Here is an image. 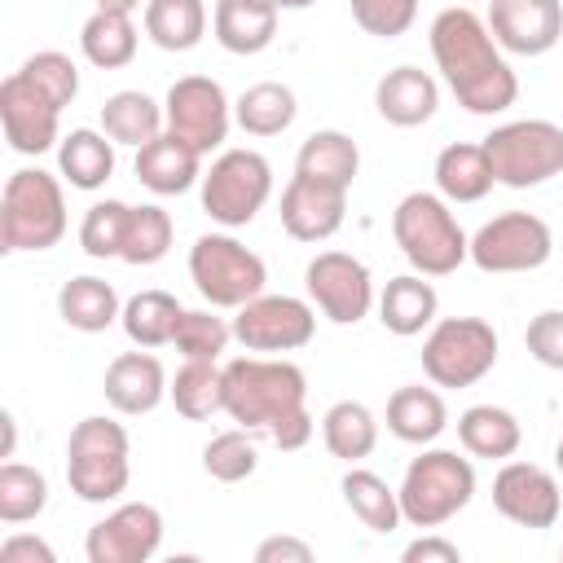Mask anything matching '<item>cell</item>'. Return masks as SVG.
Wrapping results in <instances>:
<instances>
[{
	"instance_id": "6da1fadb",
	"label": "cell",
	"mask_w": 563,
	"mask_h": 563,
	"mask_svg": "<svg viewBox=\"0 0 563 563\" xmlns=\"http://www.w3.org/2000/svg\"><path fill=\"white\" fill-rule=\"evenodd\" d=\"M431 57L457 97L462 110L471 114H501L519 97V79L493 40L488 22L471 9H440L431 22Z\"/></svg>"
},
{
	"instance_id": "7a4b0ae2",
	"label": "cell",
	"mask_w": 563,
	"mask_h": 563,
	"mask_svg": "<svg viewBox=\"0 0 563 563\" xmlns=\"http://www.w3.org/2000/svg\"><path fill=\"white\" fill-rule=\"evenodd\" d=\"M308 409V378L295 361L233 356L224 361V413L246 431H277Z\"/></svg>"
},
{
	"instance_id": "3957f363",
	"label": "cell",
	"mask_w": 563,
	"mask_h": 563,
	"mask_svg": "<svg viewBox=\"0 0 563 563\" xmlns=\"http://www.w3.org/2000/svg\"><path fill=\"white\" fill-rule=\"evenodd\" d=\"M391 238L400 255L422 277H449L471 260V238L462 233L457 216L449 211V198L413 189L391 211Z\"/></svg>"
},
{
	"instance_id": "277c9868",
	"label": "cell",
	"mask_w": 563,
	"mask_h": 563,
	"mask_svg": "<svg viewBox=\"0 0 563 563\" xmlns=\"http://www.w3.org/2000/svg\"><path fill=\"white\" fill-rule=\"evenodd\" d=\"M132 479V440L114 418H79L66 440V484L79 501L106 506L128 493Z\"/></svg>"
},
{
	"instance_id": "5b68a950",
	"label": "cell",
	"mask_w": 563,
	"mask_h": 563,
	"mask_svg": "<svg viewBox=\"0 0 563 563\" xmlns=\"http://www.w3.org/2000/svg\"><path fill=\"white\" fill-rule=\"evenodd\" d=\"M66 233V194L62 180L44 167H22L4 180L0 194V246L18 251H48Z\"/></svg>"
},
{
	"instance_id": "8992f818",
	"label": "cell",
	"mask_w": 563,
	"mask_h": 563,
	"mask_svg": "<svg viewBox=\"0 0 563 563\" xmlns=\"http://www.w3.org/2000/svg\"><path fill=\"white\" fill-rule=\"evenodd\" d=\"M400 519L409 528H440L475 497V466L453 449H427L405 466L400 479Z\"/></svg>"
},
{
	"instance_id": "52a82bcc",
	"label": "cell",
	"mask_w": 563,
	"mask_h": 563,
	"mask_svg": "<svg viewBox=\"0 0 563 563\" xmlns=\"http://www.w3.org/2000/svg\"><path fill=\"white\" fill-rule=\"evenodd\" d=\"M479 145L493 163L497 185H510V189H537L563 172V128L550 119L501 123Z\"/></svg>"
},
{
	"instance_id": "ba28073f",
	"label": "cell",
	"mask_w": 563,
	"mask_h": 563,
	"mask_svg": "<svg viewBox=\"0 0 563 563\" xmlns=\"http://www.w3.org/2000/svg\"><path fill=\"white\" fill-rule=\"evenodd\" d=\"M189 277H194L198 295L211 308H242L246 299L264 295L268 268L238 238H229V233H202L189 246Z\"/></svg>"
},
{
	"instance_id": "9c48e42d",
	"label": "cell",
	"mask_w": 563,
	"mask_h": 563,
	"mask_svg": "<svg viewBox=\"0 0 563 563\" xmlns=\"http://www.w3.org/2000/svg\"><path fill=\"white\" fill-rule=\"evenodd\" d=\"M273 194V167L260 150H224L202 172V211L224 224L242 229L251 224Z\"/></svg>"
},
{
	"instance_id": "30bf717a",
	"label": "cell",
	"mask_w": 563,
	"mask_h": 563,
	"mask_svg": "<svg viewBox=\"0 0 563 563\" xmlns=\"http://www.w3.org/2000/svg\"><path fill=\"white\" fill-rule=\"evenodd\" d=\"M497 365V330L484 317H444L422 339V369L435 387H471Z\"/></svg>"
},
{
	"instance_id": "8fae6325",
	"label": "cell",
	"mask_w": 563,
	"mask_h": 563,
	"mask_svg": "<svg viewBox=\"0 0 563 563\" xmlns=\"http://www.w3.org/2000/svg\"><path fill=\"white\" fill-rule=\"evenodd\" d=\"M554 255V233L532 211H501L471 238V264L479 273H532Z\"/></svg>"
},
{
	"instance_id": "7c38bea8",
	"label": "cell",
	"mask_w": 563,
	"mask_h": 563,
	"mask_svg": "<svg viewBox=\"0 0 563 563\" xmlns=\"http://www.w3.org/2000/svg\"><path fill=\"white\" fill-rule=\"evenodd\" d=\"M163 119H167V132L189 141L198 154H211L224 145L229 136V123H233V106L224 97V88L211 79V75H185L167 88V101H163Z\"/></svg>"
},
{
	"instance_id": "4fadbf2b",
	"label": "cell",
	"mask_w": 563,
	"mask_h": 563,
	"mask_svg": "<svg viewBox=\"0 0 563 563\" xmlns=\"http://www.w3.org/2000/svg\"><path fill=\"white\" fill-rule=\"evenodd\" d=\"M317 334V308L295 295H255L233 317V339L246 352H295Z\"/></svg>"
},
{
	"instance_id": "5bb4252c",
	"label": "cell",
	"mask_w": 563,
	"mask_h": 563,
	"mask_svg": "<svg viewBox=\"0 0 563 563\" xmlns=\"http://www.w3.org/2000/svg\"><path fill=\"white\" fill-rule=\"evenodd\" d=\"M303 286H308L312 308H321V317L334 325H356L374 308V277L347 251L312 255L303 268Z\"/></svg>"
},
{
	"instance_id": "9a60e30c",
	"label": "cell",
	"mask_w": 563,
	"mask_h": 563,
	"mask_svg": "<svg viewBox=\"0 0 563 563\" xmlns=\"http://www.w3.org/2000/svg\"><path fill=\"white\" fill-rule=\"evenodd\" d=\"M163 545V515L150 501H123L101 523L88 528L84 554L88 563H145Z\"/></svg>"
},
{
	"instance_id": "2e32d148",
	"label": "cell",
	"mask_w": 563,
	"mask_h": 563,
	"mask_svg": "<svg viewBox=\"0 0 563 563\" xmlns=\"http://www.w3.org/2000/svg\"><path fill=\"white\" fill-rule=\"evenodd\" d=\"M493 506L519 528H554L563 510L559 479L537 462H506L493 475Z\"/></svg>"
},
{
	"instance_id": "e0dca14e",
	"label": "cell",
	"mask_w": 563,
	"mask_h": 563,
	"mask_svg": "<svg viewBox=\"0 0 563 563\" xmlns=\"http://www.w3.org/2000/svg\"><path fill=\"white\" fill-rule=\"evenodd\" d=\"M57 119H62V106L53 97H44L22 70H13L0 84V123H4L9 150H18V154L53 150L62 141L57 136Z\"/></svg>"
},
{
	"instance_id": "ac0fdd59",
	"label": "cell",
	"mask_w": 563,
	"mask_h": 563,
	"mask_svg": "<svg viewBox=\"0 0 563 563\" xmlns=\"http://www.w3.org/2000/svg\"><path fill=\"white\" fill-rule=\"evenodd\" d=\"M484 22L501 53L541 57L563 35V0H488Z\"/></svg>"
},
{
	"instance_id": "d6986e66",
	"label": "cell",
	"mask_w": 563,
	"mask_h": 563,
	"mask_svg": "<svg viewBox=\"0 0 563 563\" xmlns=\"http://www.w3.org/2000/svg\"><path fill=\"white\" fill-rule=\"evenodd\" d=\"M282 229L295 242H325L343 229L347 216V189L339 185H321L308 176H290V185L282 189Z\"/></svg>"
},
{
	"instance_id": "ffe728a7",
	"label": "cell",
	"mask_w": 563,
	"mask_h": 563,
	"mask_svg": "<svg viewBox=\"0 0 563 563\" xmlns=\"http://www.w3.org/2000/svg\"><path fill=\"white\" fill-rule=\"evenodd\" d=\"M167 369L154 352H123L106 365V378H101V391L110 400V409L136 418V413H150L163 405L167 396Z\"/></svg>"
},
{
	"instance_id": "44dd1931",
	"label": "cell",
	"mask_w": 563,
	"mask_h": 563,
	"mask_svg": "<svg viewBox=\"0 0 563 563\" xmlns=\"http://www.w3.org/2000/svg\"><path fill=\"white\" fill-rule=\"evenodd\" d=\"M136 180L158 198L185 194L202 180V154L189 141H180L172 132H158L150 145L136 150Z\"/></svg>"
},
{
	"instance_id": "7402d4cb",
	"label": "cell",
	"mask_w": 563,
	"mask_h": 563,
	"mask_svg": "<svg viewBox=\"0 0 563 563\" xmlns=\"http://www.w3.org/2000/svg\"><path fill=\"white\" fill-rule=\"evenodd\" d=\"M374 106H378V114H383L391 128H422V123L435 114V106H440V88H435V79H431L427 70H418V66H396V70H387V75L378 79Z\"/></svg>"
},
{
	"instance_id": "603a6c76",
	"label": "cell",
	"mask_w": 563,
	"mask_h": 563,
	"mask_svg": "<svg viewBox=\"0 0 563 563\" xmlns=\"http://www.w3.org/2000/svg\"><path fill=\"white\" fill-rule=\"evenodd\" d=\"M435 308H440V295L431 282H422V273H400L378 295V321L400 339H413L427 325H435Z\"/></svg>"
},
{
	"instance_id": "cb8c5ba5",
	"label": "cell",
	"mask_w": 563,
	"mask_h": 563,
	"mask_svg": "<svg viewBox=\"0 0 563 563\" xmlns=\"http://www.w3.org/2000/svg\"><path fill=\"white\" fill-rule=\"evenodd\" d=\"M449 427V405L435 387H422V383H409V387H396L391 400H387V431L405 444H431L440 431Z\"/></svg>"
},
{
	"instance_id": "d4e9b609",
	"label": "cell",
	"mask_w": 563,
	"mask_h": 563,
	"mask_svg": "<svg viewBox=\"0 0 563 563\" xmlns=\"http://www.w3.org/2000/svg\"><path fill=\"white\" fill-rule=\"evenodd\" d=\"M356 167H361V150L339 128L312 132L295 154V176H308V180H321V185H339V189H352Z\"/></svg>"
},
{
	"instance_id": "484cf974",
	"label": "cell",
	"mask_w": 563,
	"mask_h": 563,
	"mask_svg": "<svg viewBox=\"0 0 563 563\" xmlns=\"http://www.w3.org/2000/svg\"><path fill=\"white\" fill-rule=\"evenodd\" d=\"M457 440L471 457H488V462H506L519 453L523 444V427L510 409L501 405H471L457 418Z\"/></svg>"
},
{
	"instance_id": "4316f807",
	"label": "cell",
	"mask_w": 563,
	"mask_h": 563,
	"mask_svg": "<svg viewBox=\"0 0 563 563\" xmlns=\"http://www.w3.org/2000/svg\"><path fill=\"white\" fill-rule=\"evenodd\" d=\"M211 26H216V40L220 48L229 53H264L277 35V9L273 4H260V0H220L216 13H211Z\"/></svg>"
},
{
	"instance_id": "83f0119b",
	"label": "cell",
	"mask_w": 563,
	"mask_h": 563,
	"mask_svg": "<svg viewBox=\"0 0 563 563\" xmlns=\"http://www.w3.org/2000/svg\"><path fill=\"white\" fill-rule=\"evenodd\" d=\"M493 185H497V176H493V163H488L484 145L457 141V145H444L435 154V189H440V198H449V202H479Z\"/></svg>"
},
{
	"instance_id": "f1b7e54d",
	"label": "cell",
	"mask_w": 563,
	"mask_h": 563,
	"mask_svg": "<svg viewBox=\"0 0 563 563\" xmlns=\"http://www.w3.org/2000/svg\"><path fill=\"white\" fill-rule=\"evenodd\" d=\"M101 132L114 141V145H150L158 132H167V119H163V106L136 88H123L114 97H106L101 106Z\"/></svg>"
},
{
	"instance_id": "f546056e",
	"label": "cell",
	"mask_w": 563,
	"mask_h": 563,
	"mask_svg": "<svg viewBox=\"0 0 563 563\" xmlns=\"http://www.w3.org/2000/svg\"><path fill=\"white\" fill-rule=\"evenodd\" d=\"M57 167L75 189H101L114 176V141L92 128H75L57 141Z\"/></svg>"
},
{
	"instance_id": "4dcf8cb0",
	"label": "cell",
	"mask_w": 563,
	"mask_h": 563,
	"mask_svg": "<svg viewBox=\"0 0 563 563\" xmlns=\"http://www.w3.org/2000/svg\"><path fill=\"white\" fill-rule=\"evenodd\" d=\"M57 312L70 330H84V334H97L106 325H114L123 317V303H119V290L101 277H70L62 290H57Z\"/></svg>"
},
{
	"instance_id": "1f68e13d",
	"label": "cell",
	"mask_w": 563,
	"mask_h": 563,
	"mask_svg": "<svg viewBox=\"0 0 563 563\" xmlns=\"http://www.w3.org/2000/svg\"><path fill=\"white\" fill-rule=\"evenodd\" d=\"M321 440H325L330 457L356 466V462H365V457L374 453V444H378V418H374L361 400H334V405L325 409V418H321Z\"/></svg>"
},
{
	"instance_id": "d6a6232c",
	"label": "cell",
	"mask_w": 563,
	"mask_h": 563,
	"mask_svg": "<svg viewBox=\"0 0 563 563\" xmlns=\"http://www.w3.org/2000/svg\"><path fill=\"white\" fill-rule=\"evenodd\" d=\"M145 35L163 53H189L207 35L202 0H145Z\"/></svg>"
},
{
	"instance_id": "836d02e7",
	"label": "cell",
	"mask_w": 563,
	"mask_h": 563,
	"mask_svg": "<svg viewBox=\"0 0 563 563\" xmlns=\"http://www.w3.org/2000/svg\"><path fill=\"white\" fill-rule=\"evenodd\" d=\"M339 488H343L347 510H352L369 532H396V528L405 523V519H400V493H396L383 475H374V471H365V466H352Z\"/></svg>"
},
{
	"instance_id": "e575fe53",
	"label": "cell",
	"mask_w": 563,
	"mask_h": 563,
	"mask_svg": "<svg viewBox=\"0 0 563 563\" xmlns=\"http://www.w3.org/2000/svg\"><path fill=\"white\" fill-rule=\"evenodd\" d=\"M295 114H299V101H295V92H290L286 84H277V79L251 84V88L233 101V119H238V128L251 132V136H277V132H286V128L295 123Z\"/></svg>"
},
{
	"instance_id": "d590c367",
	"label": "cell",
	"mask_w": 563,
	"mask_h": 563,
	"mask_svg": "<svg viewBox=\"0 0 563 563\" xmlns=\"http://www.w3.org/2000/svg\"><path fill=\"white\" fill-rule=\"evenodd\" d=\"M79 48L92 66L101 70H119L136 57V26L132 13H114V9H97L84 26H79Z\"/></svg>"
},
{
	"instance_id": "8d00e7d4",
	"label": "cell",
	"mask_w": 563,
	"mask_h": 563,
	"mask_svg": "<svg viewBox=\"0 0 563 563\" xmlns=\"http://www.w3.org/2000/svg\"><path fill=\"white\" fill-rule=\"evenodd\" d=\"M185 308L176 303V295L167 290H141L123 303V334L136 343V347H163L176 339V325H180Z\"/></svg>"
},
{
	"instance_id": "74e56055",
	"label": "cell",
	"mask_w": 563,
	"mask_h": 563,
	"mask_svg": "<svg viewBox=\"0 0 563 563\" xmlns=\"http://www.w3.org/2000/svg\"><path fill=\"white\" fill-rule=\"evenodd\" d=\"M167 396H172L176 413L189 418V422H202V418L220 413L224 409V365H216V361H185L176 369Z\"/></svg>"
},
{
	"instance_id": "f35d334b",
	"label": "cell",
	"mask_w": 563,
	"mask_h": 563,
	"mask_svg": "<svg viewBox=\"0 0 563 563\" xmlns=\"http://www.w3.org/2000/svg\"><path fill=\"white\" fill-rule=\"evenodd\" d=\"M48 506V479L35 466L4 462L0 466V523H31Z\"/></svg>"
},
{
	"instance_id": "ab89813d",
	"label": "cell",
	"mask_w": 563,
	"mask_h": 563,
	"mask_svg": "<svg viewBox=\"0 0 563 563\" xmlns=\"http://www.w3.org/2000/svg\"><path fill=\"white\" fill-rule=\"evenodd\" d=\"M167 251H172V216H167L163 207H154V202L132 207L119 260H123V264H141V268H145V264H158Z\"/></svg>"
},
{
	"instance_id": "60d3db41",
	"label": "cell",
	"mask_w": 563,
	"mask_h": 563,
	"mask_svg": "<svg viewBox=\"0 0 563 563\" xmlns=\"http://www.w3.org/2000/svg\"><path fill=\"white\" fill-rule=\"evenodd\" d=\"M128 216L132 207L119 202V198H106V202H92L84 211V224H79V246L84 255L92 260H110L123 251V233H128Z\"/></svg>"
},
{
	"instance_id": "b9f144b4",
	"label": "cell",
	"mask_w": 563,
	"mask_h": 563,
	"mask_svg": "<svg viewBox=\"0 0 563 563\" xmlns=\"http://www.w3.org/2000/svg\"><path fill=\"white\" fill-rule=\"evenodd\" d=\"M255 466H260V453H255L246 427L220 431V435H211L207 449H202V471H207L211 479H220V484H238V479L255 475Z\"/></svg>"
},
{
	"instance_id": "7bdbcfd3",
	"label": "cell",
	"mask_w": 563,
	"mask_h": 563,
	"mask_svg": "<svg viewBox=\"0 0 563 563\" xmlns=\"http://www.w3.org/2000/svg\"><path fill=\"white\" fill-rule=\"evenodd\" d=\"M229 339H233V325L224 317H216L207 308H194V312L180 317L172 343H176V352L185 361H220V352L229 347Z\"/></svg>"
},
{
	"instance_id": "ee69618b",
	"label": "cell",
	"mask_w": 563,
	"mask_h": 563,
	"mask_svg": "<svg viewBox=\"0 0 563 563\" xmlns=\"http://www.w3.org/2000/svg\"><path fill=\"white\" fill-rule=\"evenodd\" d=\"M22 75H26L44 97H53L62 110L79 97V66H75L66 53H57V48L31 53V57L22 62Z\"/></svg>"
},
{
	"instance_id": "f6af8a7d",
	"label": "cell",
	"mask_w": 563,
	"mask_h": 563,
	"mask_svg": "<svg viewBox=\"0 0 563 563\" xmlns=\"http://www.w3.org/2000/svg\"><path fill=\"white\" fill-rule=\"evenodd\" d=\"M352 18L365 35L378 40H396L413 26L418 18V0H352Z\"/></svg>"
},
{
	"instance_id": "bcb514c9",
	"label": "cell",
	"mask_w": 563,
	"mask_h": 563,
	"mask_svg": "<svg viewBox=\"0 0 563 563\" xmlns=\"http://www.w3.org/2000/svg\"><path fill=\"white\" fill-rule=\"evenodd\" d=\"M523 347L532 352V361H541L545 369L563 374V308H545L528 321L523 330Z\"/></svg>"
},
{
	"instance_id": "7dc6e473",
	"label": "cell",
	"mask_w": 563,
	"mask_h": 563,
	"mask_svg": "<svg viewBox=\"0 0 563 563\" xmlns=\"http://www.w3.org/2000/svg\"><path fill=\"white\" fill-rule=\"evenodd\" d=\"M255 563H312V545L303 537H264L255 545Z\"/></svg>"
},
{
	"instance_id": "c3c4849f",
	"label": "cell",
	"mask_w": 563,
	"mask_h": 563,
	"mask_svg": "<svg viewBox=\"0 0 563 563\" xmlns=\"http://www.w3.org/2000/svg\"><path fill=\"white\" fill-rule=\"evenodd\" d=\"M0 559L4 563H57L53 545L44 537H31V532H13L4 545H0Z\"/></svg>"
},
{
	"instance_id": "681fc988",
	"label": "cell",
	"mask_w": 563,
	"mask_h": 563,
	"mask_svg": "<svg viewBox=\"0 0 563 563\" xmlns=\"http://www.w3.org/2000/svg\"><path fill=\"white\" fill-rule=\"evenodd\" d=\"M400 559L405 563H457L462 559V550L453 545V541H444V537H418V541H409L405 550H400Z\"/></svg>"
},
{
	"instance_id": "f907efd6",
	"label": "cell",
	"mask_w": 563,
	"mask_h": 563,
	"mask_svg": "<svg viewBox=\"0 0 563 563\" xmlns=\"http://www.w3.org/2000/svg\"><path fill=\"white\" fill-rule=\"evenodd\" d=\"M268 435H273V444H277V449H286V453H290V449H303V444L312 440V413L303 409V413L286 418V422H282L277 431H268Z\"/></svg>"
},
{
	"instance_id": "816d5d0a",
	"label": "cell",
	"mask_w": 563,
	"mask_h": 563,
	"mask_svg": "<svg viewBox=\"0 0 563 563\" xmlns=\"http://www.w3.org/2000/svg\"><path fill=\"white\" fill-rule=\"evenodd\" d=\"M0 422H4V449H0V457H13V440H18V422H13V413H9V409H4V418H0Z\"/></svg>"
},
{
	"instance_id": "f5cc1de1",
	"label": "cell",
	"mask_w": 563,
	"mask_h": 563,
	"mask_svg": "<svg viewBox=\"0 0 563 563\" xmlns=\"http://www.w3.org/2000/svg\"><path fill=\"white\" fill-rule=\"evenodd\" d=\"M97 9H114V13H132V9H141V0H97Z\"/></svg>"
},
{
	"instance_id": "db71d44e",
	"label": "cell",
	"mask_w": 563,
	"mask_h": 563,
	"mask_svg": "<svg viewBox=\"0 0 563 563\" xmlns=\"http://www.w3.org/2000/svg\"><path fill=\"white\" fill-rule=\"evenodd\" d=\"M260 4H273V9L282 13V9H308L312 0H260Z\"/></svg>"
},
{
	"instance_id": "11a10c76",
	"label": "cell",
	"mask_w": 563,
	"mask_h": 563,
	"mask_svg": "<svg viewBox=\"0 0 563 563\" xmlns=\"http://www.w3.org/2000/svg\"><path fill=\"white\" fill-rule=\"evenodd\" d=\"M554 466H559V475H563V440L554 444Z\"/></svg>"
}]
</instances>
